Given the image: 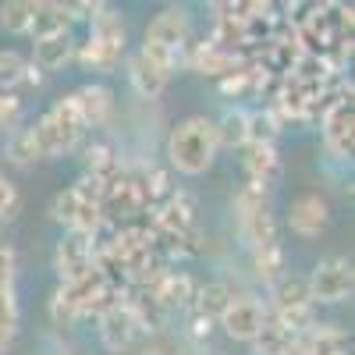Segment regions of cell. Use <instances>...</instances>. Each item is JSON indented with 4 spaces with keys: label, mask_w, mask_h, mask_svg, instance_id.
<instances>
[{
    "label": "cell",
    "mask_w": 355,
    "mask_h": 355,
    "mask_svg": "<svg viewBox=\"0 0 355 355\" xmlns=\"http://www.w3.org/2000/svg\"><path fill=\"white\" fill-rule=\"evenodd\" d=\"M220 153L217 146V128H214V117L206 114H189L182 117L171 135H167V160H171V171L185 174V178H199L214 167Z\"/></svg>",
    "instance_id": "1"
},
{
    "label": "cell",
    "mask_w": 355,
    "mask_h": 355,
    "mask_svg": "<svg viewBox=\"0 0 355 355\" xmlns=\"http://www.w3.org/2000/svg\"><path fill=\"white\" fill-rule=\"evenodd\" d=\"M33 135H36V146L43 157H64L75 150L85 135V121H82L71 93L57 100L40 121H33Z\"/></svg>",
    "instance_id": "2"
},
{
    "label": "cell",
    "mask_w": 355,
    "mask_h": 355,
    "mask_svg": "<svg viewBox=\"0 0 355 355\" xmlns=\"http://www.w3.org/2000/svg\"><path fill=\"white\" fill-rule=\"evenodd\" d=\"M266 313H270L284 331H291L295 338H302L313 323H316V306L309 299V284L299 274H284L270 284V302H266Z\"/></svg>",
    "instance_id": "3"
},
{
    "label": "cell",
    "mask_w": 355,
    "mask_h": 355,
    "mask_svg": "<svg viewBox=\"0 0 355 355\" xmlns=\"http://www.w3.org/2000/svg\"><path fill=\"white\" fill-rule=\"evenodd\" d=\"M50 214L57 224H64L68 231H82V234H93L96 227L107 224L103 206H100V185L89 182V178L68 185L64 192H57Z\"/></svg>",
    "instance_id": "4"
},
{
    "label": "cell",
    "mask_w": 355,
    "mask_h": 355,
    "mask_svg": "<svg viewBox=\"0 0 355 355\" xmlns=\"http://www.w3.org/2000/svg\"><path fill=\"white\" fill-rule=\"evenodd\" d=\"M309 284V299L313 306H338L345 299H352L355 288V270L348 256H327L313 266V274L306 277Z\"/></svg>",
    "instance_id": "5"
},
{
    "label": "cell",
    "mask_w": 355,
    "mask_h": 355,
    "mask_svg": "<svg viewBox=\"0 0 355 355\" xmlns=\"http://www.w3.org/2000/svg\"><path fill=\"white\" fill-rule=\"evenodd\" d=\"M100 288H103V274L96 270V266H89V270L78 274V277L61 281L57 291H53V299H50V320L57 323V327H68V323L82 320L89 299H93Z\"/></svg>",
    "instance_id": "6"
},
{
    "label": "cell",
    "mask_w": 355,
    "mask_h": 355,
    "mask_svg": "<svg viewBox=\"0 0 355 355\" xmlns=\"http://www.w3.org/2000/svg\"><path fill=\"white\" fill-rule=\"evenodd\" d=\"M150 46H164L185 61V50L192 46V21L185 8H164L150 25H146V40Z\"/></svg>",
    "instance_id": "7"
},
{
    "label": "cell",
    "mask_w": 355,
    "mask_h": 355,
    "mask_svg": "<svg viewBox=\"0 0 355 355\" xmlns=\"http://www.w3.org/2000/svg\"><path fill=\"white\" fill-rule=\"evenodd\" d=\"M196 214H199L196 210V196L174 189L171 199H164L160 206H153V234H157V239H167V242L182 239L185 231L199 227Z\"/></svg>",
    "instance_id": "8"
},
{
    "label": "cell",
    "mask_w": 355,
    "mask_h": 355,
    "mask_svg": "<svg viewBox=\"0 0 355 355\" xmlns=\"http://www.w3.org/2000/svg\"><path fill=\"white\" fill-rule=\"evenodd\" d=\"M266 316H270V313H266V302L263 299H256V295H234L231 306L224 309V316L217 323L224 327V334L231 341H245L249 345L263 331Z\"/></svg>",
    "instance_id": "9"
},
{
    "label": "cell",
    "mask_w": 355,
    "mask_h": 355,
    "mask_svg": "<svg viewBox=\"0 0 355 355\" xmlns=\"http://www.w3.org/2000/svg\"><path fill=\"white\" fill-rule=\"evenodd\" d=\"M288 227L299 239H320L331 227V202L320 192H302L288 206Z\"/></svg>",
    "instance_id": "10"
},
{
    "label": "cell",
    "mask_w": 355,
    "mask_h": 355,
    "mask_svg": "<svg viewBox=\"0 0 355 355\" xmlns=\"http://www.w3.org/2000/svg\"><path fill=\"white\" fill-rule=\"evenodd\" d=\"M320 128H323V146L334 160H352L355 150V110L352 100H341L338 107H331L327 114L320 117Z\"/></svg>",
    "instance_id": "11"
},
{
    "label": "cell",
    "mask_w": 355,
    "mask_h": 355,
    "mask_svg": "<svg viewBox=\"0 0 355 355\" xmlns=\"http://www.w3.org/2000/svg\"><path fill=\"white\" fill-rule=\"evenodd\" d=\"M93 266V239L82 231H64L61 242L53 245V270L61 281L78 277Z\"/></svg>",
    "instance_id": "12"
},
{
    "label": "cell",
    "mask_w": 355,
    "mask_h": 355,
    "mask_svg": "<svg viewBox=\"0 0 355 355\" xmlns=\"http://www.w3.org/2000/svg\"><path fill=\"white\" fill-rule=\"evenodd\" d=\"M96 323H100V341H103L107 352H128V348L142 338V327H139L135 313L128 309V299H125V306L110 309V313H107L103 320H96Z\"/></svg>",
    "instance_id": "13"
},
{
    "label": "cell",
    "mask_w": 355,
    "mask_h": 355,
    "mask_svg": "<svg viewBox=\"0 0 355 355\" xmlns=\"http://www.w3.org/2000/svg\"><path fill=\"white\" fill-rule=\"evenodd\" d=\"M242 164H245V174H249V185L256 189H274L281 182V157H277V146H242Z\"/></svg>",
    "instance_id": "14"
},
{
    "label": "cell",
    "mask_w": 355,
    "mask_h": 355,
    "mask_svg": "<svg viewBox=\"0 0 355 355\" xmlns=\"http://www.w3.org/2000/svg\"><path fill=\"white\" fill-rule=\"evenodd\" d=\"M71 4H53V0H33V18H28V33L36 43L40 40H50V36H61V33H71Z\"/></svg>",
    "instance_id": "15"
},
{
    "label": "cell",
    "mask_w": 355,
    "mask_h": 355,
    "mask_svg": "<svg viewBox=\"0 0 355 355\" xmlns=\"http://www.w3.org/2000/svg\"><path fill=\"white\" fill-rule=\"evenodd\" d=\"M71 100H75V107L82 114L85 128H100V125H107L114 117V93L107 85H100V82H85L82 89L71 93Z\"/></svg>",
    "instance_id": "16"
},
{
    "label": "cell",
    "mask_w": 355,
    "mask_h": 355,
    "mask_svg": "<svg viewBox=\"0 0 355 355\" xmlns=\"http://www.w3.org/2000/svg\"><path fill=\"white\" fill-rule=\"evenodd\" d=\"M196 288H199V284H196L189 274H182V270H167L153 288H146V291H153V295H157V302H160L167 313H174V309H192Z\"/></svg>",
    "instance_id": "17"
},
{
    "label": "cell",
    "mask_w": 355,
    "mask_h": 355,
    "mask_svg": "<svg viewBox=\"0 0 355 355\" xmlns=\"http://www.w3.org/2000/svg\"><path fill=\"white\" fill-rule=\"evenodd\" d=\"M125 50H128V46L103 43V40H93V36H89L85 43H78V46H75V61H78L85 71H100V75H110L117 64L125 61Z\"/></svg>",
    "instance_id": "18"
},
{
    "label": "cell",
    "mask_w": 355,
    "mask_h": 355,
    "mask_svg": "<svg viewBox=\"0 0 355 355\" xmlns=\"http://www.w3.org/2000/svg\"><path fill=\"white\" fill-rule=\"evenodd\" d=\"M82 167H85V178H89V182H96V185H107V182H114V178L125 171V164H121V153H117L110 142H93V146H85Z\"/></svg>",
    "instance_id": "19"
},
{
    "label": "cell",
    "mask_w": 355,
    "mask_h": 355,
    "mask_svg": "<svg viewBox=\"0 0 355 355\" xmlns=\"http://www.w3.org/2000/svg\"><path fill=\"white\" fill-rule=\"evenodd\" d=\"M128 82H132V89H135V96L157 100L164 89H167V82H171V71L157 68L153 61H146L142 53H135L132 61H128Z\"/></svg>",
    "instance_id": "20"
},
{
    "label": "cell",
    "mask_w": 355,
    "mask_h": 355,
    "mask_svg": "<svg viewBox=\"0 0 355 355\" xmlns=\"http://www.w3.org/2000/svg\"><path fill=\"white\" fill-rule=\"evenodd\" d=\"M231 299H234V288L227 281H206V284L196 288L192 313L202 316V320H210V323H217L224 316V309L231 306Z\"/></svg>",
    "instance_id": "21"
},
{
    "label": "cell",
    "mask_w": 355,
    "mask_h": 355,
    "mask_svg": "<svg viewBox=\"0 0 355 355\" xmlns=\"http://www.w3.org/2000/svg\"><path fill=\"white\" fill-rule=\"evenodd\" d=\"M75 36L71 33H61V36H50V40H40L36 43V53H33V64L40 71H61L68 61H75Z\"/></svg>",
    "instance_id": "22"
},
{
    "label": "cell",
    "mask_w": 355,
    "mask_h": 355,
    "mask_svg": "<svg viewBox=\"0 0 355 355\" xmlns=\"http://www.w3.org/2000/svg\"><path fill=\"white\" fill-rule=\"evenodd\" d=\"M302 345L309 355H352L348 352V334L338 323H313L302 334Z\"/></svg>",
    "instance_id": "23"
},
{
    "label": "cell",
    "mask_w": 355,
    "mask_h": 355,
    "mask_svg": "<svg viewBox=\"0 0 355 355\" xmlns=\"http://www.w3.org/2000/svg\"><path fill=\"white\" fill-rule=\"evenodd\" d=\"M214 128H217L220 150H242V146L249 142V110H242V107L224 110V117L214 121Z\"/></svg>",
    "instance_id": "24"
},
{
    "label": "cell",
    "mask_w": 355,
    "mask_h": 355,
    "mask_svg": "<svg viewBox=\"0 0 355 355\" xmlns=\"http://www.w3.org/2000/svg\"><path fill=\"white\" fill-rule=\"evenodd\" d=\"M252 252V270H256V281L263 284H274L277 277H284V245L281 242H270V245H256L249 249Z\"/></svg>",
    "instance_id": "25"
},
{
    "label": "cell",
    "mask_w": 355,
    "mask_h": 355,
    "mask_svg": "<svg viewBox=\"0 0 355 355\" xmlns=\"http://www.w3.org/2000/svg\"><path fill=\"white\" fill-rule=\"evenodd\" d=\"M249 345H252V355H288V348L295 345V334L284 331L274 316H266L263 331H259Z\"/></svg>",
    "instance_id": "26"
},
{
    "label": "cell",
    "mask_w": 355,
    "mask_h": 355,
    "mask_svg": "<svg viewBox=\"0 0 355 355\" xmlns=\"http://www.w3.org/2000/svg\"><path fill=\"white\" fill-rule=\"evenodd\" d=\"M4 153L15 167H33L36 160H43L40 153V146H36V135H33V125H25V128H15L4 142Z\"/></svg>",
    "instance_id": "27"
},
{
    "label": "cell",
    "mask_w": 355,
    "mask_h": 355,
    "mask_svg": "<svg viewBox=\"0 0 355 355\" xmlns=\"http://www.w3.org/2000/svg\"><path fill=\"white\" fill-rule=\"evenodd\" d=\"M284 121L277 117L274 107H263V110H249V142L245 146H274L281 135Z\"/></svg>",
    "instance_id": "28"
},
{
    "label": "cell",
    "mask_w": 355,
    "mask_h": 355,
    "mask_svg": "<svg viewBox=\"0 0 355 355\" xmlns=\"http://www.w3.org/2000/svg\"><path fill=\"white\" fill-rule=\"evenodd\" d=\"M28 18H33V0H8V4H0V25L15 36L28 33Z\"/></svg>",
    "instance_id": "29"
},
{
    "label": "cell",
    "mask_w": 355,
    "mask_h": 355,
    "mask_svg": "<svg viewBox=\"0 0 355 355\" xmlns=\"http://www.w3.org/2000/svg\"><path fill=\"white\" fill-rule=\"evenodd\" d=\"M25 57L18 50H0V93H11L25 78Z\"/></svg>",
    "instance_id": "30"
},
{
    "label": "cell",
    "mask_w": 355,
    "mask_h": 355,
    "mask_svg": "<svg viewBox=\"0 0 355 355\" xmlns=\"http://www.w3.org/2000/svg\"><path fill=\"white\" fill-rule=\"evenodd\" d=\"M21 114H25V100L18 93H0V132H8V128L15 132Z\"/></svg>",
    "instance_id": "31"
},
{
    "label": "cell",
    "mask_w": 355,
    "mask_h": 355,
    "mask_svg": "<svg viewBox=\"0 0 355 355\" xmlns=\"http://www.w3.org/2000/svg\"><path fill=\"white\" fill-rule=\"evenodd\" d=\"M21 214V192L8 182H0V220H15Z\"/></svg>",
    "instance_id": "32"
},
{
    "label": "cell",
    "mask_w": 355,
    "mask_h": 355,
    "mask_svg": "<svg viewBox=\"0 0 355 355\" xmlns=\"http://www.w3.org/2000/svg\"><path fill=\"white\" fill-rule=\"evenodd\" d=\"M210 331H214V323L210 320H202V316H189V338L192 341H206V338H210Z\"/></svg>",
    "instance_id": "33"
},
{
    "label": "cell",
    "mask_w": 355,
    "mask_h": 355,
    "mask_svg": "<svg viewBox=\"0 0 355 355\" xmlns=\"http://www.w3.org/2000/svg\"><path fill=\"white\" fill-rule=\"evenodd\" d=\"M11 341H15V323H0V355H8Z\"/></svg>",
    "instance_id": "34"
},
{
    "label": "cell",
    "mask_w": 355,
    "mask_h": 355,
    "mask_svg": "<svg viewBox=\"0 0 355 355\" xmlns=\"http://www.w3.org/2000/svg\"><path fill=\"white\" fill-rule=\"evenodd\" d=\"M21 82H25V85H36V89H40V85H43V71H40V68H36L33 61H28V64H25V78H21Z\"/></svg>",
    "instance_id": "35"
},
{
    "label": "cell",
    "mask_w": 355,
    "mask_h": 355,
    "mask_svg": "<svg viewBox=\"0 0 355 355\" xmlns=\"http://www.w3.org/2000/svg\"><path fill=\"white\" fill-rule=\"evenodd\" d=\"M178 355H202L199 348H185V352H178Z\"/></svg>",
    "instance_id": "36"
},
{
    "label": "cell",
    "mask_w": 355,
    "mask_h": 355,
    "mask_svg": "<svg viewBox=\"0 0 355 355\" xmlns=\"http://www.w3.org/2000/svg\"><path fill=\"white\" fill-rule=\"evenodd\" d=\"M142 355H164V352H157V348H150V352H142Z\"/></svg>",
    "instance_id": "37"
},
{
    "label": "cell",
    "mask_w": 355,
    "mask_h": 355,
    "mask_svg": "<svg viewBox=\"0 0 355 355\" xmlns=\"http://www.w3.org/2000/svg\"><path fill=\"white\" fill-rule=\"evenodd\" d=\"M4 178H8V174H4V171H0V182H4Z\"/></svg>",
    "instance_id": "38"
},
{
    "label": "cell",
    "mask_w": 355,
    "mask_h": 355,
    "mask_svg": "<svg viewBox=\"0 0 355 355\" xmlns=\"http://www.w3.org/2000/svg\"><path fill=\"white\" fill-rule=\"evenodd\" d=\"M61 355H68V352H61Z\"/></svg>",
    "instance_id": "39"
}]
</instances>
